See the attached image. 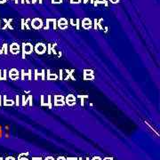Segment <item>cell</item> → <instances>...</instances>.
Wrapping results in <instances>:
<instances>
[{
  "label": "cell",
  "instance_id": "6da1fadb",
  "mask_svg": "<svg viewBox=\"0 0 160 160\" xmlns=\"http://www.w3.org/2000/svg\"><path fill=\"white\" fill-rule=\"evenodd\" d=\"M21 51H22V59H26V55H30L33 53L34 46L30 43H23L21 46Z\"/></svg>",
  "mask_w": 160,
  "mask_h": 160
},
{
  "label": "cell",
  "instance_id": "7a4b0ae2",
  "mask_svg": "<svg viewBox=\"0 0 160 160\" xmlns=\"http://www.w3.org/2000/svg\"><path fill=\"white\" fill-rule=\"evenodd\" d=\"M54 107H63L65 106V97L61 94L54 95Z\"/></svg>",
  "mask_w": 160,
  "mask_h": 160
},
{
  "label": "cell",
  "instance_id": "3957f363",
  "mask_svg": "<svg viewBox=\"0 0 160 160\" xmlns=\"http://www.w3.org/2000/svg\"><path fill=\"white\" fill-rule=\"evenodd\" d=\"M34 51L38 54H44L46 53V45H45L44 43H38L37 45L34 46Z\"/></svg>",
  "mask_w": 160,
  "mask_h": 160
},
{
  "label": "cell",
  "instance_id": "277c9868",
  "mask_svg": "<svg viewBox=\"0 0 160 160\" xmlns=\"http://www.w3.org/2000/svg\"><path fill=\"white\" fill-rule=\"evenodd\" d=\"M77 103V97L74 94H68V95L65 97V104H67L69 107H72L76 105Z\"/></svg>",
  "mask_w": 160,
  "mask_h": 160
},
{
  "label": "cell",
  "instance_id": "5b68a950",
  "mask_svg": "<svg viewBox=\"0 0 160 160\" xmlns=\"http://www.w3.org/2000/svg\"><path fill=\"white\" fill-rule=\"evenodd\" d=\"M30 25L32 28L34 30H39V28H43V20L39 18H34L32 20H30Z\"/></svg>",
  "mask_w": 160,
  "mask_h": 160
},
{
  "label": "cell",
  "instance_id": "8992f818",
  "mask_svg": "<svg viewBox=\"0 0 160 160\" xmlns=\"http://www.w3.org/2000/svg\"><path fill=\"white\" fill-rule=\"evenodd\" d=\"M81 25H82V28H84V30H90V28H93V21L89 18H85L82 20Z\"/></svg>",
  "mask_w": 160,
  "mask_h": 160
},
{
  "label": "cell",
  "instance_id": "52a82bcc",
  "mask_svg": "<svg viewBox=\"0 0 160 160\" xmlns=\"http://www.w3.org/2000/svg\"><path fill=\"white\" fill-rule=\"evenodd\" d=\"M68 25H69V23H68L67 20L64 18H61L57 21V27L61 30H66V28H68Z\"/></svg>",
  "mask_w": 160,
  "mask_h": 160
},
{
  "label": "cell",
  "instance_id": "ba28073f",
  "mask_svg": "<svg viewBox=\"0 0 160 160\" xmlns=\"http://www.w3.org/2000/svg\"><path fill=\"white\" fill-rule=\"evenodd\" d=\"M19 77H20V72L18 71V69H12L9 71V77L12 80H17V79H19Z\"/></svg>",
  "mask_w": 160,
  "mask_h": 160
},
{
  "label": "cell",
  "instance_id": "9c48e42d",
  "mask_svg": "<svg viewBox=\"0 0 160 160\" xmlns=\"http://www.w3.org/2000/svg\"><path fill=\"white\" fill-rule=\"evenodd\" d=\"M59 77L56 73H51V70L47 69L46 70V79L48 81H55V80H58Z\"/></svg>",
  "mask_w": 160,
  "mask_h": 160
},
{
  "label": "cell",
  "instance_id": "30bf717a",
  "mask_svg": "<svg viewBox=\"0 0 160 160\" xmlns=\"http://www.w3.org/2000/svg\"><path fill=\"white\" fill-rule=\"evenodd\" d=\"M20 46L18 45V44L17 43H13V44H12L11 46H10V52L13 54L16 55V54H18L20 53Z\"/></svg>",
  "mask_w": 160,
  "mask_h": 160
},
{
  "label": "cell",
  "instance_id": "8fae6325",
  "mask_svg": "<svg viewBox=\"0 0 160 160\" xmlns=\"http://www.w3.org/2000/svg\"><path fill=\"white\" fill-rule=\"evenodd\" d=\"M99 4H102V5H104L106 7L108 5V1L107 0H95V1L93 2V5H94V6H98V5Z\"/></svg>",
  "mask_w": 160,
  "mask_h": 160
},
{
  "label": "cell",
  "instance_id": "7c38bea8",
  "mask_svg": "<svg viewBox=\"0 0 160 160\" xmlns=\"http://www.w3.org/2000/svg\"><path fill=\"white\" fill-rule=\"evenodd\" d=\"M77 97L79 98V99H81V106L84 107L85 106V99H87L89 96L87 95V94H78Z\"/></svg>",
  "mask_w": 160,
  "mask_h": 160
},
{
  "label": "cell",
  "instance_id": "4fadbf2b",
  "mask_svg": "<svg viewBox=\"0 0 160 160\" xmlns=\"http://www.w3.org/2000/svg\"><path fill=\"white\" fill-rule=\"evenodd\" d=\"M83 78L84 80H85V81H93V80H94V78H95V77H94V74H90V75H85V74H83Z\"/></svg>",
  "mask_w": 160,
  "mask_h": 160
},
{
  "label": "cell",
  "instance_id": "5bb4252c",
  "mask_svg": "<svg viewBox=\"0 0 160 160\" xmlns=\"http://www.w3.org/2000/svg\"><path fill=\"white\" fill-rule=\"evenodd\" d=\"M41 101H40V105H41V107H47L48 106V104H47V100H46V96L45 95H41Z\"/></svg>",
  "mask_w": 160,
  "mask_h": 160
},
{
  "label": "cell",
  "instance_id": "9a60e30c",
  "mask_svg": "<svg viewBox=\"0 0 160 160\" xmlns=\"http://www.w3.org/2000/svg\"><path fill=\"white\" fill-rule=\"evenodd\" d=\"M4 99H5L4 105H5V106H13L14 104V101L13 100H7L6 96H4Z\"/></svg>",
  "mask_w": 160,
  "mask_h": 160
},
{
  "label": "cell",
  "instance_id": "2e32d148",
  "mask_svg": "<svg viewBox=\"0 0 160 160\" xmlns=\"http://www.w3.org/2000/svg\"><path fill=\"white\" fill-rule=\"evenodd\" d=\"M47 98V108H53V101H52V95H50V94H48V95L46 96Z\"/></svg>",
  "mask_w": 160,
  "mask_h": 160
},
{
  "label": "cell",
  "instance_id": "e0dca14e",
  "mask_svg": "<svg viewBox=\"0 0 160 160\" xmlns=\"http://www.w3.org/2000/svg\"><path fill=\"white\" fill-rule=\"evenodd\" d=\"M28 156V152H26V153H21L18 157V160H28V158L27 157Z\"/></svg>",
  "mask_w": 160,
  "mask_h": 160
},
{
  "label": "cell",
  "instance_id": "ac0fdd59",
  "mask_svg": "<svg viewBox=\"0 0 160 160\" xmlns=\"http://www.w3.org/2000/svg\"><path fill=\"white\" fill-rule=\"evenodd\" d=\"M56 46H57V44H54V45L51 46V53L54 54V55L57 54V51H56Z\"/></svg>",
  "mask_w": 160,
  "mask_h": 160
},
{
  "label": "cell",
  "instance_id": "d6986e66",
  "mask_svg": "<svg viewBox=\"0 0 160 160\" xmlns=\"http://www.w3.org/2000/svg\"><path fill=\"white\" fill-rule=\"evenodd\" d=\"M20 74H21V80H22V81H24L25 78L28 77V73H27V72H25L24 69H21Z\"/></svg>",
  "mask_w": 160,
  "mask_h": 160
},
{
  "label": "cell",
  "instance_id": "ffe728a7",
  "mask_svg": "<svg viewBox=\"0 0 160 160\" xmlns=\"http://www.w3.org/2000/svg\"><path fill=\"white\" fill-rule=\"evenodd\" d=\"M30 19H27L26 21L24 22V28H26V30H31L30 25H28V22H30Z\"/></svg>",
  "mask_w": 160,
  "mask_h": 160
},
{
  "label": "cell",
  "instance_id": "44dd1931",
  "mask_svg": "<svg viewBox=\"0 0 160 160\" xmlns=\"http://www.w3.org/2000/svg\"><path fill=\"white\" fill-rule=\"evenodd\" d=\"M40 77H41V80H42V81H45V80H46V70L45 69H42L41 70Z\"/></svg>",
  "mask_w": 160,
  "mask_h": 160
},
{
  "label": "cell",
  "instance_id": "7402d4cb",
  "mask_svg": "<svg viewBox=\"0 0 160 160\" xmlns=\"http://www.w3.org/2000/svg\"><path fill=\"white\" fill-rule=\"evenodd\" d=\"M75 72V69H71V70H69V79H71V80H73V81H76V77H74V76H73V73Z\"/></svg>",
  "mask_w": 160,
  "mask_h": 160
},
{
  "label": "cell",
  "instance_id": "603a6c76",
  "mask_svg": "<svg viewBox=\"0 0 160 160\" xmlns=\"http://www.w3.org/2000/svg\"><path fill=\"white\" fill-rule=\"evenodd\" d=\"M34 74H35L34 80H36V81H37V80L38 79V77H40V73L38 72V69H35V70H34Z\"/></svg>",
  "mask_w": 160,
  "mask_h": 160
},
{
  "label": "cell",
  "instance_id": "cb8c5ba5",
  "mask_svg": "<svg viewBox=\"0 0 160 160\" xmlns=\"http://www.w3.org/2000/svg\"><path fill=\"white\" fill-rule=\"evenodd\" d=\"M84 74L85 75H90V74H94V71L93 69H84Z\"/></svg>",
  "mask_w": 160,
  "mask_h": 160
},
{
  "label": "cell",
  "instance_id": "d4e9b609",
  "mask_svg": "<svg viewBox=\"0 0 160 160\" xmlns=\"http://www.w3.org/2000/svg\"><path fill=\"white\" fill-rule=\"evenodd\" d=\"M28 81H31L32 80V70L31 69L28 70Z\"/></svg>",
  "mask_w": 160,
  "mask_h": 160
},
{
  "label": "cell",
  "instance_id": "484cf974",
  "mask_svg": "<svg viewBox=\"0 0 160 160\" xmlns=\"http://www.w3.org/2000/svg\"><path fill=\"white\" fill-rule=\"evenodd\" d=\"M28 103H30V106L31 107V106L33 105V97H32L31 94H30V95H28Z\"/></svg>",
  "mask_w": 160,
  "mask_h": 160
},
{
  "label": "cell",
  "instance_id": "4316f807",
  "mask_svg": "<svg viewBox=\"0 0 160 160\" xmlns=\"http://www.w3.org/2000/svg\"><path fill=\"white\" fill-rule=\"evenodd\" d=\"M101 21H102V18L100 19V20H98V22H97V27H98V28H100V30H103V27L101 26Z\"/></svg>",
  "mask_w": 160,
  "mask_h": 160
},
{
  "label": "cell",
  "instance_id": "83f0119b",
  "mask_svg": "<svg viewBox=\"0 0 160 160\" xmlns=\"http://www.w3.org/2000/svg\"><path fill=\"white\" fill-rule=\"evenodd\" d=\"M28 103V98L25 97V95L22 96V100H21V104H22V106H26Z\"/></svg>",
  "mask_w": 160,
  "mask_h": 160
},
{
  "label": "cell",
  "instance_id": "f1b7e54d",
  "mask_svg": "<svg viewBox=\"0 0 160 160\" xmlns=\"http://www.w3.org/2000/svg\"><path fill=\"white\" fill-rule=\"evenodd\" d=\"M49 25H50V19H46V23L45 28H44V30H48L49 28H50Z\"/></svg>",
  "mask_w": 160,
  "mask_h": 160
},
{
  "label": "cell",
  "instance_id": "f546056e",
  "mask_svg": "<svg viewBox=\"0 0 160 160\" xmlns=\"http://www.w3.org/2000/svg\"><path fill=\"white\" fill-rule=\"evenodd\" d=\"M76 28L77 30H80V20L79 19H77V20H76Z\"/></svg>",
  "mask_w": 160,
  "mask_h": 160
},
{
  "label": "cell",
  "instance_id": "4dcf8cb0",
  "mask_svg": "<svg viewBox=\"0 0 160 160\" xmlns=\"http://www.w3.org/2000/svg\"><path fill=\"white\" fill-rule=\"evenodd\" d=\"M82 2V0H70V4H76V5H77V4H80Z\"/></svg>",
  "mask_w": 160,
  "mask_h": 160
},
{
  "label": "cell",
  "instance_id": "1f68e13d",
  "mask_svg": "<svg viewBox=\"0 0 160 160\" xmlns=\"http://www.w3.org/2000/svg\"><path fill=\"white\" fill-rule=\"evenodd\" d=\"M97 22H98V20L97 19H94V20H93V24H94V30H98V27H97Z\"/></svg>",
  "mask_w": 160,
  "mask_h": 160
},
{
  "label": "cell",
  "instance_id": "d6a6232c",
  "mask_svg": "<svg viewBox=\"0 0 160 160\" xmlns=\"http://www.w3.org/2000/svg\"><path fill=\"white\" fill-rule=\"evenodd\" d=\"M62 3V0H52V4H61Z\"/></svg>",
  "mask_w": 160,
  "mask_h": 160
},
{
  "label": "cell",
  "instance_id": "836d02e7",
  "mask_svg": "<svg viewBox=\"0 0 160 160\" xmlns=\"http://www.w3.org/2000/svg\"><path fill=\"white\" fill-rule=\"evenodd\" d=\"M51 46H52V45H51V44L47 45V54H52V53H51Z\"/></svg>",
  "mask_w": 160,
  "mask_h": 160
},
{
  "label": "cell",
  "instance_id": "e575fe53",
  "mask_svg": "<svg viewBox=\"0 0 160 160\" xmlns=\"http://www.w3.org/2000/svg\"><path fill=\"white\" fill-rule=\"evenodd\" d=\"M16 106H19L20 105V97H19V95H17L16 96Z\"/></svg>",
  "mask_w": 160,
  "mask_h": 160
},
{
  "label": "cell",
  "instance_id": "d590c367",
  "mask_svg": "<svg viewBox=\"0 0 160 160\" xmlns=\"http://www.w3.org/2000/svg\"><path fill=\"white\" fill-rule=\"evenodd\" d=\"M62 73H63V69H60V76H59L60 80H62Z\"/></svg>",
  "mask_w": 160,
  "mask_h": 160
},
{
  "label": "cell",
  "instance_id": "8d00e7d4",
  "mask_svg": "<svg viewBox=\"0 0 160 160\" xmlns=\"http://www.w3.org/2000/svg\"><path fill=\"white\" fill-rule=\"evenodd\" d=\"M24 22H25V20H24V19H22L21 20V30H24Z\"/></svg>",
  "mask_w": 160,
  "mask_h": 160
},
{
  "label": "cell",
  "instance_id": "74e56055",
  "mask_svg": "<svg viewBox=\"0 0 160 160\" xmlns=\"http://www.w3.org/2000/svg\"><path fill=\"white\" fill-rule=\"evenodd\" d=\"M70 24L73 26V27L76 26V23H74V20H73V19H70Z\"/></svg>",
  "mask_w": 160,
  "mask_h": 160
},
{
  "label": "cell",
  "instance_id": "f35d334b",
  "mask_svg": "<svg viewBox=\"0 0 160 160\" xmlns=\"http://www.w3.org/2000/svg\"><path fill=\"white\" fill-rule=\"evenodd\" d=\"M110 1L112 4H117V3L119 2V0H110Z\"/></svg>",
  "mask_w": 160,
  "mask_h": 160
},
{
  "label": "cell",
  "instance_id": "ab89813d",
  "mask_svg": "<svg viewBox=\"0 0 160 160\" xmlns=\"http://www.w3.org/2000/svg\"><path fill=\"white\" fill-rule=\"evenodd\" d=\"M56 160H67V159H66V157H59Z\"/></svg>",
  "mask_w": 160,
  "mask_h": 160
},
{
  "label": "cell",
  "instance_id": "60d3db41",
  "mask_svg": "<svg viewBox=\"0 0 160 160\" xmlns=\"http://www.w3.org/2000/svg\"><path fill=\"white\" fill-rule=\"evenodd\" d=\"M5 160H16V159L14 157H6Z\"/></svg>",
  "mask_w": 160,
  "mask_h": 160
},
{
  "label": "cell",
  "instance_id": "b9f144b4",
  "mask_svg": "<svg viewBox=\"0 0 160 160\" xmlns=\"http://www.w3.org/2000/svg\"><path fill=\"white\" fill-rule=\"evenodd\" d=\"M45 160H54V158L52 157H47L45 158Z\"/></svg>",
  "mask_w": 160,
  "mask_h": 160
},
{
  "label": "cell",
  "instance_id": "7bdbcfd3",
  "mask_svg": "<svg viewBox=\"0 0 160 160\" xmlns=\"http://www.w3.org/2000/svg\"><path fill=\"white\" fill-rule=\"evenodd\" d=\"M32 160H43L41 157H32Z\"/></svg>",
  "mask_w": 160,
  "mask_h": 160
},
{
  "label": "cell",
  "instance_id": "ee69618b",
  "mask_svg": "<svg viewBox=\"0 0 160 160\" xmlns=\"http://www.w3.org/2000/svg\"><path fill=\"white\" fill-rule=\"evenodd\" d=\"M66 159L67 160H77V158H76V157H67Z\"/></svg>",
  "mask_w": 160,
  "mask_h": 160
},
{
  "label": "cell",
  "instance_id": "f6af8a7d",
  "mask_svg": "<svg viewBox=\"0 0 160 160\" xmlns=\"http://www.w3.org/2000/svg\"><path fill=\"white\" fill-rule=\"evenodd\" d=\"M6 79V70H4V80Z\"/></svg>",
  "mask_w": 160,
  "mask_h": 160
},
{
  "label": "cell",
  "instance_id": "bcb514c9",
  "mask_svg": "<svg viewBox=\"0 0 160 160\" xmlns=\"http://www.w3.org/2000/svg\"><path fill=\"white\" fill-rule=\"evenodd\" d=\"M103 160H113V158L112 157H105V158H103Z\"/></svg>",
  "mask_w": 160,
  "mask_h": 160
},
{
  "label": "cell",
  "instance_id": "7dc6e473",
  "mask_svg": "<svg viewBox=\"0 0 160 160\" xmlns=\"http://www.w3.org/2000/svg\"><path fill=\"white\" fill-rule=\"evenodd\" d=\"M5 53L7 54V46L6 45H5Z\"/></svg>",
  "mask_w": 160,
  "mask_h": 160
},
{
  "label": "cell",
  "instance_id": "c3c4849f",
  "mask_svg": "<svg viewBox=\"0 0 160 160\" xmlns=\"http://www.w3.org/2000/svg\"><path fill=\"white\" fill-rule=\"evenodd\" d=\"M25 2H26L27 4H30V0H25Z\"/></svg>",
  "mask_w": 160,
  "mask_h": 160
},
{
  "label": "cell",
  "instance_id": "681fc988",
  "mask_svg": "<svg viewBox=\"0 0 160 160\" xmlns=\"http://www.w3.org/2000/svg\"><path fill=\"white\" fill-rule=\"evenodd\" d=\"M6 2V0H0V3H5Z\"/></svg>",
  "mask_w": 160,
  "mask_h": 160
},
{
  "label": "cell",
  "instance_id": "f907efd6",
  "mask_svg": "<svg viewBox=\"0 0 160 160\" xmlns=\"http://www.w3.org/2000/svg\"><path fill=\"white\" fill-rule=\"evenodd\" d=\"M89 0H84V4H86V3H88Z\"/></svg>",
  "mask_w": 160,
  "mask_h": 160
},
{
  "label": "cell",
  "instance_id": "816d5d0a",
  "mask_svg": "<svg viewBox=\"0 0 160 160\" xmlns=\"http://www.w3.org/2000/svg\"><path fill=\"white\" fill-rule=\"evenodd\" d=\"M36 1L38 2V0H36ZM38 1H39V4H42V3H43V0H38Z\"/></svg>",
  "mask_w": 160,
  "mask_h": 160
},
{
  "label": "cell",
  "instance_id": "f5cc1de1",
  "mask_svg": "<svg viewBox=\"0 0 160 160\" xmlns=\"http://www.w3.org/2000/svg\"><path fill=\"white\" fill-rule=\"evenodd\" d=\"M62 55V53L61 52H59V57H61Z\"/></svg>",
  "mask_w": 160,
  "mask_h": 160
},
{
  "label": "cell",
  "instance_id": "db71d44e",
  "mask_svg": "<svg viewBox=\"0 0 160 160\" xmlns=\"http://www.w3.org/2000/svg\"><path fill=\"white\" fill-rule=\"evenodd\" d=\"M93 2H94V0H90V3L91 4H93Z\"/></svg>",
  "mask_w": 160,
  "mask_h": 160
},
{
  "label": "cell",
  "instance_id": "11a10c76",
  "mask_svg": "<svg viewBox=\"0 0 160 160\" xmlns=\"http://www.w3.org/2000/svg\"><path fill=\"white\" fill-rule=\"evenodd\" d=\"M25 3V0H21V4H24Z\"/></svg>",
  "mask_w": 160,
  "mask_h": 160
},
{
  "label": "cell",
  "instance_id": "9f6ffc18",
  "mask_svg": "<svg viewBox=\"0 0 160 160\" xmlns=\"http://www.w3.org/2000/svg\"><path fill=\"white\" fill-rule=\"evenodd\" d=\"M15 3L18 4V3H19V0H15Z\"/></svg>",
  "mask_w": 160,
  "mask_h": 160
},
{
  "label": "cell",
  "instance_id": "6f0895ef",
  "mask_svg": "<svg viewBox=\"0 0 160 160\" xmlns=\"http://www.w3.org/2000/svg\"><path fill=\"white\" fill-rule=\"evenodd\" d=\"M78 160H82V158H78ZM86 160H89V158H86Z\"/></svg>",
  "mask_w": 160,
  "mask_h": 160
},
{
  "label": "cell",
  "instance_id": "680465c9",
  "mask_svg": "<svg viewBox=\"0 0 160 160\" xmlns=\"http://www.w3.org/2000/svg\"><path fill=\"white\" fill-rule=\"evenodd\" d=\"M0 99H1V97H0ZM0 105H1V100H0Z\"/></svg>",
  "mask_w": 160,
  "mask_h": 160
}]
</instances>
